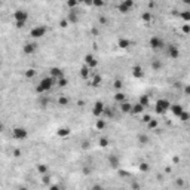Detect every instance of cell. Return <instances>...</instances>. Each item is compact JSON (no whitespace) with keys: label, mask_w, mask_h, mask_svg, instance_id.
<instances>
[{"label":"cell","mask_w":190,"mask_h":190,"mask_svg":"<svg viewBox=\"0 0 190 190\" xmlns=\"http://www.w3.org/2000/svg\"><path fill=\"white\" fill-rule=\"evenodd\" d=\"M54 85H55V79L54 77H43L39 83H37V86H36V94H39V95H43V94H48L52 88H54Z\"/></svg>","instance_id":"cell-1"},{"label":"cell","mask_w":190,"mask_h":190,"mask_svg":"<svg viewBox=\"0 0 190 190\" xmlns=\"http://www.w3.org/2000/svg\"><path fill=\"white\" fill-rule=\"evenodd\" d=\"M169 107H171L169 100H167V98H159V100L156 101V104H155V112H156L158 114H165V113L169 110Z\"/></svg>","instance_id":"cell-2"},{"label":"cell","mask_w":190,"mask_h":190,"mask_svg":"<svg viewBox=\"0 0 190 190\" xmlns=\"http://www.w3.org/2000/svg\"><path fill=\"white\" fill-rule=\"evenodd\" d=\"M46 33H48V27L46 25H36V27H33L30 30V36L33 39H42V37L46 36Z\"/></svg>","instance_id":"cell-3"},{"label":"cell","mask_w":190,"mask_h":190,"mask_svg":"<svg viewBox=\"0 0 190 190\" xmlns=\"http://www.w3.org/2000/svg\"><path fill=\"white\" fill-rule=\"evenodd\" d=\"M132 7H134V0H123V1H120V3L117 4V10H119L122 15L129 13V12L132 10Z\"/></svg>","instance_id":"cell-4"},{"label":"cell","mask_w":190,"mask_h":190,"mask_svg":"<svg viewBox=\"0 0 190 190\" xmlns=\"http://www.w3.org/2000/svg\"><path fill=\"white\" fill-rule=\"evenodd\" d=\"M149 45H150V48L153 51H161L162 48H165V43H164V40L159 36H152L150 40H149Z\"/></svg>","instance_id":"cell-5"},{"label":"cell","mask_w":190,"mask_h":190,"mask_svg":"<svg viewBox=\"0 0 190 190\" xmlns=\"http://www.w3.org/2000/svg\"><path fill=\"white\" fill-rule=\"evenodd\" d=\"M12 137L15 140H19V141L21 140H25L28 137V131L25 128H22V126H16V128L12 129Z\"/></svg>","instance_id":"cell-6"},{"label":"cell","mask_w":190,"mask_h":190,"mask_svg":"<svg viewBox=\"0 0 190 190\" xmlns=\"http://www.w3.org/2000/svg\"><path fill=\"white\" fill-rule=\"evenodd\" d=\"M167 56H168L169 59H177V58L180 56L178 48H177L175 45H168V46H167Z\"/></svg>","instance_id":"cell-7"},{"label":"cell","mask_w":190,"mask_h":190,"mask_svg":"<svg viewBox=\"0 0 190 190\" xmlns=\"http://www.w3.org/2000/svg\"><path fill=\"white\" fill-rule=\"evenodd\" d=\"M36 51H37V43H36V42H30V43H25V45L22 46L24 55H33Z\"/></svg>","instance_id":"cell-8"},{"label":"cell","mask_w":190,"mask_h":190,"mask_svg":"<svg viewBox=\"0 0 190 190\" xmlns=\"http://www.w3.org/2000/svg\"><path fill=\"white\" fill-rule=\"evenodd\" d=\"M13 19L15 21H24L27 22L28 21V12L27 10H22V9H18L13 12Z\"/></svg>","instance_id":"cell-9"},{"label":"cell","mask_w":190,"mask_h":190,"mask_svg":"<svg viewBox=\"0 0 190 190\" xmlns=\"http://www.w3.org/2000/svg\"><path fill=\"white\" fill-rule=\"evenodd\" d=\"M132 45H134V42H132L131 39H126V37H120V39L117 40V46H119L120 49H123V51L129 49Z\"/></svg>","instance_id":"cell-10"},{"label":"cell","mask_w":190,"mask_h":190,"mask_svg":"<svg viewBox=\"0 0 190 190\" xmlns=\"http://www.w3.org/2000/svg\"><path fill=\"white\" fill-rule=\"evenodd\" d=\"M107 162H109L110 168H113V169H117V168L120 167V159H119V156H116V155H109Z\"/></svg>","instance_id":"cell-11"},{"label":"cell","mask_w":190,"mask_h":190,"mask_svg":"<svg viewBox=\"0 0 190 190\" xmlns=\"http://www.w3.org/2000/svg\"><path fill=\"white\" fill-rule=\"evenodd\" d=\"M104 103L103 101H95V104H94V109H92V113H94V116L95 117H100L101 114H103V110H104Z\"/></svg>","instance_id":"cell-12"},{"label":"cell","mask_w":190,"mask_h":190,"mask_svg":"<svg viewBox=\"0 0 190 190\" xmlns=\"http://www.w3.org/2000/svg\"><path fill=\"white\" fill-rule=\"evenodd\" d=\"M67 21H68V24H77L79 22V13L76 9H70V12L67 13Z\"/></svg>","instance_id":"cell-13"},{"label":"cell","mask_w":190,"mask_h":190,"mask_svg":"<svg viewBox=\"0 0 190 190\" xmlns=\"http://www.w3.org/2000/svg\"><path fill=\"white\" fill-rule=\"evenodd\" d=\"M131 71H132V76H134L135 79H143V77H144V70H143L141 65H134V67L131 68Z\"/></svg>","instance_id":"cell-14"},{"label":"cell","mask_w":190,"mask_h":190,"mask_svg":"<svg viewBox=\"0 0 190 190\" xmlns=\"http://www.w3.org/2000/svg\"><path fill=\"white\" fill-rule=\"evenodd\" d=\"M169 110L172 112V114H174V116H177V117H178V116L184 112V107H183L181 104H171Z\"/></svg>","instance_id":"cell-15"},{"label":"cell","mask_w":190,"mask_h":190,"mask_svg":"<svg viewBox=\"0 0 190 190\" xmlns=\"http://www.w3.org/2000/svg\"><path fill=\"white\" fill-rule=\"evenodd\" d=\"M62 76H64V73H62V70L59 67H52L51 68V77H54L55 80L59 79V77H62Z\"/></svg>","instance_id":"cell-16"},{"label":"cell","mask_w":190,"mask_h":190,"mask_svg":"<svg viewBox=\"0 0 190 190\" xmlns=\"http://www.w3.org/2000/svg\"><path fill=\"white\" fill-rule=\"evenodd\" d=\"M119 109L122 113H131V109H132V104L128 103V101H122L119 103Z\"/></svg>","instance_id":"cell-17"},{"label":"cell","mask_w":190,"mask_h":190,"mask_svg":"<svg viewBox=\"0 0 190 190\" xmlns=\"http://www.w3.org/2000/svg\"><path fill=\"white\" fill-rule=\"evenodd\" d=\"M144 109H146V107H143L140 103H137V104H132L131 113H134V114H143V113H144Z\"/></svg>","instance_id":"cell-18"},{"label":"cell","mask_w":190,"mask_h":190,"mask_svg":"<svg viewBox=\"0 0 190 190\" xmlns=\"http://www.w3.org/2000/svg\"><path fill=\"white\" fill-rule=\"evenodd\" d=\"M152 68H153L155 71H159V70L162 68V61L158 59V58H155V59L152 61Z\"/></svg>","instance_id":"cell-19"},{"label":"cell","mask_w":190,"mask_h":190,"mask_svg":"<svg viewBox=\"0 0 190 190\" xmlns=\"http://www.w3.org/2000/svg\"><path fill=\"white\" fill-rule=\"evenodd\" d=\"M36 169H37V172H39V174H42V175H43V174H46V172L49 171V167H48V165H45V164H39V165L36 167Z\"/></svg>","instance_id":"cell-20"},{"label":"cell","mask_w":190,"mask_h":190,"mask_svg":"<svg viewBox=\"0 0 190 190\" xmlns=\"http://www.w3.org/2000/svg\"><path fill=\"white\" fill-rule=\"evenodd\" d=\"M106 126H107V122H106L104 119H98V120L95 122V128H97L98 131H103Z\"/></svg>","instance_id":"cell-21"},{"label":"cell","mask_w":190,"mask_h":190,"mask_svg":"<svg viewBox=\"0 0 190 190\" xmlns=\"http://www.w3.org/2000/svg\"><path fill=\"white\" fill-rule=\"evenodd\" d=\"M55 82H56V85H58L59 88H65V86L68 85V80H67V77H64V76L59 77V79H56Z\"/></svg>","instance_id":"cell-22"},{"label":"cell","mask_w":190,"mask_h":190,"mask_svg":"<svg viewBox=\"0 0 190 190\" xmlns=\"http://www.w3.org/2000/svg\"><path fill=\"white\" fill-rule=\"evenodd\" d=\"M125 100H126V95H125L123 92L117 91V92L114 94V101H117V103H122V101H125Z\"/></svg>","instance_id":"cell-23"},{"label":"cell","mask_w":190,"mask_h":190,"mask_svg":"<svg viewBox=\"0 0 190 190\" xmlns=\"http://www.w3.org/2000/svg\"><path fill=\"white\" fill-rule=\"evenodd\" d=\"M143 107H149V104H150V100H149V95H141L140 97V101H138Z\"/></svg>","instance_id":"cell-24"},{"label":"cell","mask_w":190,"mask_h":190,"mask_svg":"<svg viewBox=\"0 0 190 190\" xmlns=\"http://www.w3.org/2000/svg\"><path fill=\"white\" fill-rule=\"evenodd\" d=\"M56 135H58V137H68V135H70V129H68V128H59V129L56 131Z\"/></svg>","instance_id":"cell-25"},{"label":"cell","mask_w":190,"mask_h":190,"mask_svg":"<svg viewBox=\"0 0 190 190\" xmlns=\"http://www.w3.org/2000/svg\"><path fill=\"white\" fill-rule=\"evenodd\" d=\"M158 125H159L158 119H153V117L147 122V128H149V129H156V128H158Z\"/></svg>","instance_id":"cell-26"},{"label":"cell","mask_w":190,"mask_h":190,"mask_svg":"<svg viewBox=\"0 0 190 190\" xmlns=\"http://www.w3.org/2000/svg\"><path fill=\"white\" fill-rule=\"evenodd\" d=\"M137 140H138L140 144H149V137H147L146 134H138Z\"/></svg>","instance_id":"cell-27"},{"label":"cell","mask_w":190,"mask_h":190,"mask_svg":"<svg viewBox=\"0 0 190 190\" xmlns=\"http://www.w3.org/2000/svg\"><path fill=\"white\" fill-rule=\"evenodd\" d=\"M101 82H103V77H101L100 74H95L94 79H92V86H97V88H98V86L101 85Z\"/></svg>","instance_id":"cell-28"},{"label":"cell","mask_w":190,"mask_h":190,"mask_svg":"<svg viewBox=\"0 0 190 190\" xmlns=\"http://www.w3.org/2000/svg\"><path fill=\"white\" fill-rule=\"evenodd\" d=\"M68 103H70V101H68L67 97H59V98H58V106H59V107H67Z\"/></svg>","instance_id":"cell-29"},{"label":"cell","mask_w":190,"mask_h":190,"mask_svg":"<svg viewBox=\"0 0 190 190\" xmlns=\"http://www.w3.org/2000/svg\"><path fill=\"white\" fill-rule=\"evenodd\" d=\"M24 76H25L27 79H33V77L36 76V70H34V68H28V70L24 71Z\"/></svg>","instance_id":"cell-30"},{"label":"cell","mask_w":190,"mask_h":190,"mask_svg":"<svg viewBox=\"0 0 190 190\" xmlns=\"http://www.w3.org/2000/svg\"><path fill=\"white\" fill-rule=\"evenodd\" d=\"M180 16H181V19H183L184 22H189L190 21V10H183V12L180 13Z\"/></svg>","instance_id":"cell-31"},{"label":"cell","mask_w":190,"mask_h":190,"mask_svg":"<svg viewBox=\"0 0 190 190\" xmlns=\"http://www.w3.org/2000/svg\"><path fill=\"white\" fill-rule=\"evenodd\" d=\"M152 18H153V16H152V13H150V12H143V13H141V19H143L144 22L152 21Z\"/></svg>","instance_id":"cell-32"},{"label":"cell","mask_w":190,"mask_h":190,"mask_svg":"<svg viewBox=\"0 0 190 190\" xmlns=\"http://www.w3.org/2000/svg\"><path fill=\"white\" fill-rule=\"evenodd\" d=\"M80 76H82L83 79H86V77L89 76V67H88V65H85V67L80 68Z\"/></svg>","instance_id":"cell-33"},{"label":"cell","mask_w":190,"mask_h":190,"mask_svg":"<svg viewBox=\"0 0 190 190\" xmlns=\"http://www.w3.org/2000/svg\"><path fill=\"white\" fill-rule=\"evenodd\" d=\"M149 169H150V165H149L147 162H141V164H140V171H141V172H147Z\"/></svg>","instance_id":"cell-34"},{"label":"cell","mask_w":190,"mask_h":190,"mask_svg":"<svg viewBox=\"0 0 190 190\" xmlns=\"http://www.w3.org/2000/svg\"><path fill=\"white\" fill-rule=\"evenodd\" d=\"M189 117H190V114L186 112V110H184V112H183V113L178 116V119H180L181 122H187V120H189Z\"/></svg>","instance_id":"cell-35"},{"label":"cell","mask_w":190,"mask_h":190,"mask_svg":"<svg viewBox=\"0 0 190 190\" xmlns=\"http://www.w3.org/2000/svg\"><path fill=\"white\" fill-rule=\"evenodd\" d=\"M48 104H49V98L48 97H42L40 98V107L45 109V107H48Z\"/></svg>","instance_id":"cell-36"},{"label":"cell","mask_w":190,"mask_h":190,"mask_svg":"<svg viewBox=\"0 0 190 190\" xmlns=\"http://www.w3.org/2000/svg\"><path fill=\"white\" fill-rule=\"evenodd\" d=\"M104 4H106L104 0H92V6H95V7H103Z\"/></svg>","instance_id":"cell-37"},{"label":"cell","mask_w":190,"mask_h":190,"mask_svg":"<svg viewBox=\"0 0 190 190\" xmlns=\"http://www.w3.org/2000/svg\"><path fill=\"white\" fill-rule=\"evenodd\" d=\"M77 3H79L77 0H67V6H68L70 9H74V7L77 6Z\"/></svg>","instance_id":"cell-38"},{"label":"cell","mask_w":190,"mask_h":190,"mask_svg":"<svg viewBox=\"0 0 190 190\" xmlns=\"http://www.w3.org/2000/svg\"><path fill=\"white\" fill-rule=\"evenodd\" d=\"M113 86H114V89H116V91H120V89H122V86H123V83H122V80H116Z\"/></svg>","instance_id":"cell-39"},{"label":"cell","mask_w":190,"mask_h":190,"mask_svg":"<svg viewBox=\"0 0 190 190\" xmlns=\"http://www.w3.org/2000/svg\"><path fill=\"white\" fill-rule=\"evenodd\" d=\"M49 180H51V177H49V174H48V172L42 175V183H43V184H48V183H49Z\"/></svg>","instance_id":"cell-40"},{"label":"cell","mask_w":190,"mask_h":190,"mask_svg":"<svg viewBox=\"0 0 190 190\" xmlns=\"http://www.w3.org/2000/svg\"><path fill=\"white\" fill-rule=\"evenodd\" d=\"M100 146L101 147H107L109 146V138H101L100 140Z\"/></svg>","instance_id":"cell-41"},{"label":"cell","mask_w":190,"mask_h":190,"mask_svg":"<svg viewBox=\"0 0 190 190\" xmlns=\"http://www.w3.org/2000/svg\"><path fill=\"white\" fill-rule=\"evenodd\" d=\"M131 174L129 172H126V171H122V169H119V177H123V178H126V177H129Z\"/></svg>","instance_id":"cell-42"},{"label":"cell","mask_w":190,"mask_h":190,"mask_svg":"<svg viewBox=\"0 0 190 190\" xmlns=\"http://www.w3.org/2000/svg\"><path fill=\"white\" fill-rule=\"evenodd\" d=\"M24 25H25L24 21H15V27H16V28H22Z\"/></svg>","instance_id":"cell-43"},{"label":"cell","mask_w":190,"mask_h":190,"mask_svg":"<svg viewBox=\"0 0 190 190\" xmlns=\"http://www.w3.org/2000/svg\"><path fill=\"white\" fill-rule=\"evenodd\" d=\"M183 33H184V34H189L190 33V25L189 24H184V25H183Z\"/></svg>","instance_id":"cell-44"},{"label":"cell","mask_w":190,"mask_h":190,"mask_svg":"<svg viewBox=\"0 0 190 190\" xmlns=\"http://www.w3.org/2000/svg\"><path fill=\"white\" fill-rule=\"evenodd\" d=\"M150 119H152V116H150V114H143V119H141V120H143L144 123H147Z\"/></svg>","instance_id":"cell-45"},{"label":"cell","mask_w":190,"mask_h":190,"mask_svg":"<svg viewBox=\"0 0 190 190\" xmlns=\"http://www.w3.org/2000/svg\"><path fill=\"white\" fill-rule=\"evenodd\" d=\"M79 3H85V4H88V6H92V0H77Z\"/></svg>","instance_id":"cell-46"},{"label":"cell","mask_w":190,"mask_h":190,"mask_svg":"<svg viewBox=\"0 0 190 190\" xmlns=\"http://www.w3.org/2000/svg\"><path fill=\"white\" fill-rule=\"evenodd\" d=\"M13 156H15V158H19V156H21V150H19V149H15V150H13Z\"/></svg>","instance_id":"cell-47"},{"label":"cell","mask_w":190,"mask_h":190,"mask_svg":"<svg viewBox=\"0 0 190 190\" xmlns=\"http://www.w3.org/2000/svg\"><path fill=\"white\" fill-rule=\"evenodd\" d=\"M59 24H61V27H62V28H67V25H68V21H67V19H64V21H61Z\"/></svg>","instance_id":"cell-48"},{"label":"cell","mask_w":190,"mask_h":190,"mask_svg":"<svg viewBox=\"0 0 190 190\" xmlns=\"http://www.w3.org/2000/svg\"><path fill=\"white\" fill-rule=\"evenodd\" d=\"M100 21H101V24H107V22H109V21H107L104 16H101V19H100Z\"/></svg>","instance_id":"cell-49"},{"label":"cell","mask_w":190,"mask_h":190,"mask_svg":"<svg viewBox=\"0 0 190 190\" xmlns=\"http://www.w3.org/2000/svg\"><path fill=\"white\" fill-rule=\"evenodd\" d=\"M184 92H186V95H187V94H189V92H190V88H189V86H186V89H184Z\"/></svg>","instance_id":"cell-50"},{"label":"cell","mask_w":190,"mask_h":190,"mask_svg":"<svg viewBox=\"0 0 190 190\" xmlns=\"http://www.w3.org/2000/svg\"><path fill=\"white\" fill-rule=\"evenodd\" d=\"M183 3L184 4H190V0H183Z\"/></svg>","instance_id":"cell-51"}]
</instances>
